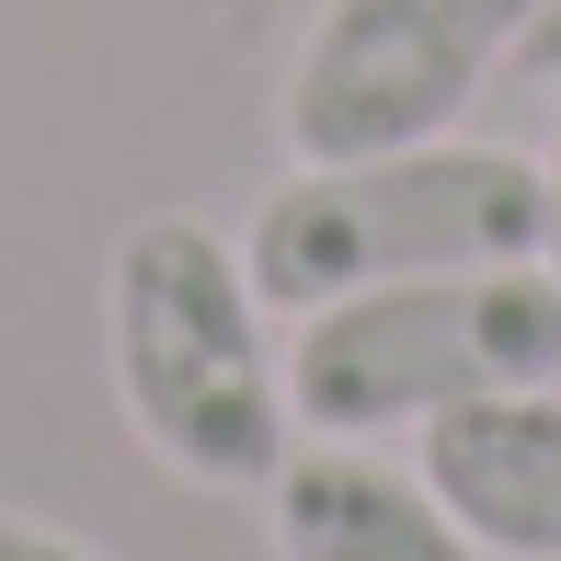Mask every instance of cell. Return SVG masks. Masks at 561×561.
Wrapping results in <instances>:
<instances>
[{
    "label": "cell",
    "mask_w": 561,
    "mask_h": 561,
    "mask_svg": "<svg viewBox=\"0 0 561 561\" xmlns=\"http://www.w3.org/2000/svg\"><path fill=\"white\" fill-rule=\"evenodd\" d=\"M539 172H550V241H539V252H550V275H561V149H550Z\"/></svg>",
    "instance_id": "9"
},
{
    "label": "cell",
    "mask_w": 561,
    "mask_h": 561,
    "mask_svg": "<svg viewBox=\"0 0 561 561\" xmlns=\"http://www.w3.org/2000/svg\"><path fill=\"white\" fill-rule=\"evenodd\" d=\"M252 504H264L275 561H481V539L447 516L436 481L367 458L355 436L287 447V470H275Z\"/></svg>",
    "instance_id": "5"
},
{
    "label": "cell",
    "mask_w": 561,
    "mask_h": 561,
    "mask_svg": "<svg viewBox=\"0 0 561 561\" xmlns=\"http://www.w3.org/2000/svg\"><path fill=\"white\" fill-rule=\"evenodd\" d=\"M424 481L481 539V561H561V390L458 401L424 424Z\"/></svg>",
    "instance_id": "6"
},
{
    "label": "cell",
    "mask_w": 561,
    "mask_h": 561,
    "mask_svg": "<svg viewBox=\"0 0 561 561\" xmlns=\"http://www.w3.org/2000/svg\"><path fill=\"white\" fill-rule=\"evenodd\" d=\"M561 390V275L550 252L516 264H458L355 287L333 310H298L287 344V413L298 436H424L458 401Z\"/></svg>",
    "instance_id": "3"
},
{
    "label": "cell",
    "mask_w": 561,
    "mask_h": 561,
    "mask_svg": "<svg viewBox=\"0 0 561 561\" xmlns=\"http://www.w3.org/2000/svg\"><path fill=\"white\" fill-rule=\"evenodd\" d=\"M0 561H92L69 527H46V516H0Z\"/></svg>",
    "instance_id": "7"
},
{
    "label": "cell",
    "mask_w": 561,
    "mask_h": 561,
    "mask_svg": "<svg viewBox=\"0 0 561 561\" xmlns=\"http://www.w3.org/2000/svg\"><path fill=\"white\" fill-rule=\"evenodd\" d=\"M516 69L527 81H561V0H539V23L516 35Z\"/></svg>",
    "instance_id": "8"
},
{
    "label": "cell",
    "mask_w": 561,
    "mask_h": 561,
    "mask_svg": "<svg viewBox=\"0 0 561 561\" xmlns=\"http://www.w3.org/2000/svg\"><path fill=\"white\" fill-rule=\"evenodd\" d=\"M241 241L207 218H138L104 264V367L138 424V447L195 493H264L298 447L287 355L264 333Z\"/></svg>",
    "instance_id": "1"
},
{
    "label": "cell",
    "mask_w": 561,
    "mask_h": 561,
    "mask_svg": "<svg viewBox=\"0 0 561 561\" xmlns=\"http://www.w3.org/2000/svg\"><path fill=\"white\" fill-rule=\"evenodd\" d=\"M539 0H321L275 92L287 161H378L413 138H458L481 81L516 69Z\"/></svg>",
    "instance_id": "4"
},
{
    "label": "cell",
    "mask_w": 561,
    "mask_h": 561,
    "mask_svg": "<svg viewBox=\"0 0 561 561\" xmlns=\"http://www.w3.org/2000/svg\"><path fill=\"white\" fill-rule=\"evenodd\" d=\"M550 241V172L493 138H413L378 161H287V184L252 207L241 264L264 310H333L355 287L458 264H516Z\"/></svg>",
    "instance_id": "2"
}]
</instances>
